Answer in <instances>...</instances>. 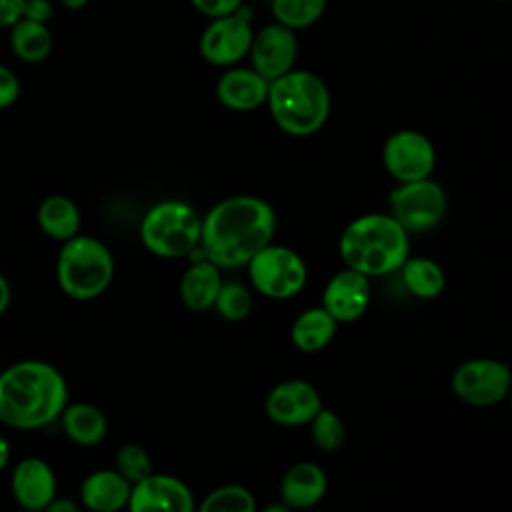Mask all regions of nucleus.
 <instances>
[{
  "mask_svg": "<svg viewBox=\"0 0 512 512\" xmlns=\"http://www.w3.org/2000/svg\"><path fill=\"white\" fill-rule=\"evenodd\" d=\"M248 56L252 68L272 82L294 70L298 58L296 32L278 22L262 26L258 32H254Z\"/></svg>",
  "mask_w": 512,
  "mask_h": 512,
  "instance_id": "ddd939ff",
  "label": "nucleus"
},
{
  "mask_svg": "<svg viewBox=\"0 0 512 512\" xmlns=\"http://www.w3.org/2000/svg\"><path fill=\"white\" fill-rule=\"evenodd\" d=\"M58 420L66 438L82 448L98 446L108 434L106 414L90 402H68Z\"/></svg>",
  "mask_w": 512,
  "mask_h": 512,
  "instance_id": "412c9836",
  "label": "nucleus"
},
{
  "mask_svg": "<svg viewBox=\"0 0 512 512\" xmlns=\"http://www.w3.org/2000/svg\"><path fill=\"white\" fill-rule=\"evenodd\" d=\"M266 106L282 132L304 138L324 128L332 110V96L318 74L294 68L270 82Z\"/></svg>",
  "mask_w": 512,
  "mask_h": 512,
  "instance_id": "20e7f679",
  "label": "nucleus"
},
{
  "mask_svg": "<svg viewBox=\"0 0 512 512\" xmlns=\"http://www.w3.org/2000/svg\"><path fill=\"white\" fill-rule=\"evenodd\" d=\"M12 300V290H10V282L6 280V276L0 272V316L8 310Z\"/></svg>",
  "mask_w": 512,
  "mask_h": 512,
  "instance_id": "c9c22d12",
  "label": "nucleus"
},
{
  "mask_svg": "<svg viewBox=\"0 0 512 512\" xmlns=\"http://www.w3.org/2000/svg\"><path fill=\"white\" fill-rule=\"evenodd\" d=\"M242 2L244 0H190V4L210 20L238 12L242 8Z\"/></svg>",
  "mask_w": 512,
  "mask_h": 512,
  "instance_id": "2f4dec72",
  "label": "nucleus"
},
{
  "mask_svg": "<svg viewBox=\"0 0 512 512\" xmlns=\"http://www.w3.org/2000/svg\"><path fill=\"white\" fill-rule=\"evenodd\" d=\"M260 512H296V510H292L288 504H284V502L280 500V502H270V504L264 506Z\"/></svg>",
  "mask_w": 512,
  "mask_h": 512,
  "instance_id": "4c0bfd02",
  "label": "nucleus"
},
{
  "mask_svg": "<svg viewBox=\"0 0 512 512\" xmlns=\"http://www.w3.org/2000/svg\"><path fill=\"white\" fill-rule=\"evenodd\" d=\"M56 488V474L40 456L22 458L12 470L10 492L20 510L40 512L56 496Z\"/></svg>",
  "mask_w": 512,
  "mask_h": 512,
  "instance_id": "dca6fc26",
  "label": "nucleus"
},
{
  "mask_svg": "<svg viewBox=\"0 0 512 512\" xmlns=\"http://www.w3.org/2000/svg\"><path fill=\"white\" fill-rule=\"evenodd\" d=\"M508 396H510V402H512V386H510V392H508Z\"/></svg>",
  "mask_w": 512,
  "mask_h": 512,
  "instance_id": "ea45409f",
  "label": "nucleus"
},
{
  "mask_svg": "<svg viewBox=\"0 0 512 512\" xmlns=\"http://www.w3.org/2000/svg\"><path fill=\"white\" fill-rule=\"evenodd\" d=\"M116 264L112 250L96 236L78 234L56 256V284L64 296L90 302L102 296L114 280Z\"/></svg>",
  "mask_w": 512,
  "mask_h": 512,
  "instance_id": "39448f33",
  "label": "nucleus"
},
{
  "mask_svg": "<svg viewBox=\"0 0 512 512\" xmlns=\"http://www.w3.org/2000/svg\"><path fill=\"white\" fill-rule=\"evenodd\" d=\"M36 222L48 238L68 242L80 234L82 214L72 198L64 194H50L38 204Z\"/></svg>",
  "mask_w": 512,
  "mask_h": 512,
  "instance_id": "4be33fe9",
  "label": "nucleus"
},
{
  "mask_svg": "<svg viewBox=\"0 0 512 512\" xmlns=\"http://www.w3.org/2000/svg\"><path fill=\"white\" fill-rule=\"evenodd\" d=\"M54 14V4L52 0H26L24 6V18L48 24Z\"/></svg>",
  "mask_w": 512,
  "mask_h": 512,
  "instance_id": "72a5a7b5",
  "label": "nucleus"
},
{
  "mask_svg": "<svg viewBox=\"0 0 512 512\" xmlns=\"http://www.w3.org/2000/svg\"><path fill=\"white\" fill-rule=\"evenodd\" d=\"M68 10H82L86 4H88V0H60Z\"/></svg>",
  "mask_w": 512,
  "mask_h": 512,
  "instance_id": "58836bf2",
  "label": "nucleus"
},
{
  "mask_svg": "<svg viewBox=\"0 0 512 512\" xmlns=\"http://www.w3.org/2000/svg\"><path fill=\"white\" fill-rule=\"evenodd\" d=\"M382 164L398 184L424 180L434 172L436 150L426 134L414 128H402L386 138Z\"/></svg>",
  "mask_w": 512,
  "mask_h": 512,
  "instance_id": "9b49d317",
  "label": "nucleus"
},
{
  "mask_svg": "<svg viewBox=\"0 0 512 512\" xmlns=\"http://www.w3.org/2000/svg\"><path fill=\"white\" fill-rule=\"evenodd\" d=\"M8 462H10V444H8V440L0 434V472L8 466Z\"/></svg>",
  "mask_w": 512,
  "mask_h": 512,
  "instance_id": "e433bc0d",
  "label": "nucleus"
},
{
  "mask_svg": "<svg viewBox=\"0 0 512 512\" xmlns=\"http://www.w3.org/2000/svg\"><path fill=\"white\" fill-rule=\"evenodd\" d=\"M68 402L64 374L46 360H18L0 372V424L8 428H46L60 418Z\"/></svg>",
  "mask_w": 512,
  "mask_h": 512,
  "instance_id": "f03ea898",
  "label": "nucleus"
},
{
  "mask_svg": "<svg viewBox=\"0 0 512 512\" xmlns=\"http://www.w3.org/2000/svg\"><path fill=\"white\" fill-rule=\"evenodd\" d=\"M26 0H0V28H12L24 18Z\"/></svg>",
  "mask_w": 512,
  "mask_h": 512,
  "instance_id": "473e14b6",
  "label": "nucleus"
},
{
  "mask_svg": "<svg viewBox=\"0 0 512 512\" xmlns=\"http://www.w3.org/2000/svg\"><path fill=\"white\" fill-rule=\"evenodd\" d=\"M196 512H258L254 494L242 484H222L210 490Z\"/></svg>",
  "mask_w": 512,
  "mask_h": 512,
  "instance_id": "bb28decb",
  "label": "nucleus"
},
{
  "mask_svg": "<svg viewBox=\"0 0 512 512\" xmlns=\"http://www.w3.org/2000/svg\"><path fill=\"white\" fill-rule=\"evenodd\" d=\"M20 78L18 74L8 68L6 64H0V110L10 108L20 98Z\"/></svg>",
  "mask_w": 512,
  "mask_h": 512,
  "instance_id": "7c9ffc66",
  "label": "nucleus"
},
{
  "mask_svg": "<svg viewBox=\"0 0 512 512\" xmlns=\"http://www.w3.org/2000/svg\"><path fill=\"white\" fill-rule=\"evenodd\" d=\"M114 468L134 486L136 482L144 480L146 476H150L154 472L152 466V458L146 452L144 446L136 444V442H126L116 450V458H114Z\"/></svg>",
  "mask_w": 512,
  "mask_h": 512,
  "instance_id": "c756f323",
  "label": "nucleus"
},
{
  "mask_svg": "<svg viewBox=\"0 0 512 512\" xmlns=\"http://www.w3.org/2000/svg\"><path fill=\"white\" fill-rule=\"evenodd\" d=\"M370 294V278L344 266L326 282L320 306L336 322H356L364 316L370 304Z\"/></svg>",
  "mask_w": 512,
  "mask_h": 512,
  "instance_id": "2eb2a0df",
  "label": "nucleus"
},
{
  "mask_svg": "<svg viewBox=\"0 0 512 512\" xmlns=\"http://www.w3.org/2000/svg\"><path fill=\"white\" fill-rule=\"evenodd\" d=\"M270 82L252 66H230L216 82L218 102L232 112H252L266 104Z\"/></svg>",
  "mask_w": 512,
  "mask_h": 512,
  "instance_id": "f3484780",
  "label": "nucleus"
},
{
  "mask_svg": "<svg viewBox=\"0 0 512 512\" xmlns=\"http://www.w3.org/2000/svg\"><path fill=\"white\" fill-rule=\"evenodd\" d=\"M338 254L346 268L368 278L386 276L410 256V234L390 214H362L342 230Z\"/></svg>",
  "mask_w": 512,
  "mask_h": 512,
  "instance_id": "7ed1b4c3",
  "label": "nucleus"
},
{
  "mask_svg": "<svg viewBox=\"0 0 512 512\" xmlns=\"http://www.w3.org/2000/svg\"><path fill=\"white\" fill-rule=\"evenodd\" d=\"M496 2H508V0H496Z\"/></svg>",
  "mask_w": 512,
  "mask_h": 512,
  "instance_id": "a19ab883",
  "label": "nucleus"
},
{
  "mask_svg": "<svg viewBox=\"0 0 512 512\" xmlns=\"http://www.w3.org/2000/svg\"><path fill=\"white\" fill-rule=\"evenodd\" d=\"M322 410V398L308 380L290 378L276 384L266 400L264 412L266 416L284 428L310 424L312 418Z\"/></svg>",
  "mask_w": 512,
  "mask_h": 512,
  "instance_id": "f8f14e48",
  "label": "nucleus"
},
{
  "mask_svg": "<svg viewBox=\"0 0 512 512\" xmlns=\"http://www.w3.org/2000/svg\"><path fill=\"white\" fill-rule=\"evenodd\" d=\"M202 216L198 210L176 198L152 204L140 222V242L144 248L166 260L186 258L200 246Z\"/></svg>",
  "mask_w": 512,
  "mask_h": 512,
  "instance_id": "423d86ee",
  "label": "nucleus"
},
{
  "mask_svg": "<svg viewBox=\"0 0 512 512\" xmlns=\"http://www.w3.org/2000/svg\"><path fill=\"white\" fill-rule=\"evenodd\" d=\"M128 512H196V500L188 484L172 474L152 472L136 482L126 506Z\"/></svg>",
  "mask_w": 512,
  "mask_h": 512,
  "instance_id": "4468645a",
  "label": "nucleus"
},
{
  "mask_svg": "<svg viewBox=\"0 0 512 512\" xmlns=\"http://www.w3.org/2000/svg\"><path fill=\"white\" fill-rule=\"evenodd\" d=\"M328 490V478L316 462H296L280 480V500L292 510L316 506Z\"/></svg>",
  "mask_w": 512,
  "mask_h": 512,
  "instance_id": "6ab92c4d",
  "label": "nucleus"
},
{
  "mask_svg": "<svg viewBox=\"0 0 512 512\" xmlns=\"http://www.w3.org/2000/svg\"><path fill=\"white\" fill-rule=\"evenodd\" d=\"M80 502L68 496H54L40 512H80Z\"/></svg>",
  "mask_w": 512,
  "mask_h": 512,
  "instance_id": "f704fd0d",
  "label": "nucleus"
},
{
  "mask_svg": "<svg viewBox=\"0 0 512 512\" xmlns=\"http://www.w3.org/2000/svg\"><path fill=\"white\" fill-rule=\"evenodd\" d=\"M406 290L420 300H434L444 292L446 274L442 266L426 256H408L400 266Z\"/></svg>",
  "mask_w": 512,
  "mask_h": 512,
  "instance_id": "393cba45",
  "label": "nucleus"
},
{
  "mask_svg": "<svg viewBox=\"0 0 512 512\" xmlns=\"http://www.w3.org/2000/svg\"><path fill=\"white\" fill-rule=\"evenodd\" d=\"M336 326L338 322L322 306H312L302 310L292 322L290 340L300 352L314 354L332 342Z\"/></svg>",
  "mask_w": 512,
  "mask_h": 512,
  "instance_id": "5701e85b",
  "label": "nucleus"
},
{
  "mask_svg": "<svg viewBox=\"0 0 512 512\" xmlns=\"http://www.w3.org/2000/svg\"><path fill=\"white\" fill-rule=\"evenodd\" d=\"M132 484L116 468H98L84 476L78 502L90 512H120L126 510Z\"/></svg>",
  "mask_w": 512,
  "mask_h": 512,
  "instance_id": "a211bd4d",
  "label": "nucleus"
},
{
  "mask_svg": "<svg viewBox=\"0 0 512 512\" xmlns=\"http://www.w3.org/2000/svg\"><path fill=\"white\" fill-rule=\"evenodd\" d=\"M274 232V208L264 198L238 194L216 202L202 216L200 250L222 270L240 268L272 242Z\"/></svg>",
  "mask_w": 512,
  "mask_h": 512,
  "instance_id": "f257e3e1",
  "label": "nucleus"
},
{
  "mask_svg": "<svg viewBox=\"0 0 512 512\" xmlns=\"http://www.w3.org/2000/svg\"><path fill=\"white\" fill-rule=\"evenodd\" d=\"M252 38L254 30L250 12L246 14L240 8L230 16L212 18L200 34L198 50L208 64L230 68L248 56Z\"/></svg>",
  "mask_w": 512,
  "mask_h": 512,
  "instance_id": "9d476101",
  "label": "nucleus"
},
{
  "mask_svg": "<svg viewBox=\"0 0 512 512\" xmlns=\"http://www.w3.org/2000/svg\"><path fill=\"white\" fill-rule=\"evenodd\" d=\"M222 268L206 258L194 260L180 278V300L192 312L210 310L222 286Z\"/></svg>",
  "mask_w": 512,
  "mask_h": 512,
  "instance_id": "aec40b11",
  "label": "nucleus"
},
{
  "mask_svg": "<svg viewBox=\"0 0 512 512\" xmlns=\"http://www.w3.org/2000/svg\"><path fill=\"white\" fill-rule=\"evenodd\" d=\"M252 288L270 300H288L296 296L308 278L302 256L282 244H268L256 252L248 264Z\"/></svg>",
  "mask_w": 512,
  "mask_h": 512,
  "instance_id": "0eeeda50",
  "label": "nucleus"
},
{
  "mask_svg": "<svg viewBox=\"0 0 512 512\" xmlns=\"http://www.w3.org/2000/svg\"><path fill=\"white\" fill-rule=\"evenodd\" d=\"M310 436L320 450L334 452L346 440L344 420L334 410L322 406V410L310 422Z\"/></svg>",
  "mask_w": 512,
  "mask_h": 512,
  "instance_id": "c85d7f7f",
  "label": "nucleus"
},
{
  "mask_svg": "<svg viewBox=\"0 0 512 512\" xmlns=\"http://www.w3.org/2000/svg\"><path fill=\"white\" fill-rule=\"evenodd\" d=\"M18 512H30V510H18Z\"/></svg>",
  "mask_w": 512,
  "mask_h": 512,
  "instance_id": "79ce46f5",
  "label": "nucleus"
},
{
  "mask_svg": "<svg viewBox=\"0 0 512 512\" xmlns=\"http://www.w3.org/2000/svg\"><path fill=\"white\" fill-rule=\"evenodd\" d=\"M8 42H10L12 54L26 64H38L46 60L54 46L48 24L34 22L28 18L18 20L8 30Z\"/></svg>",
  "mask_w": 512,
  "mask_h": 512,
  "instance_id": "b1692460",
  "label": "nucleus"
},
{
  "mask_svg": "<svg viewBox=\"0 0 512 512\" xmlns=\"http://www.w3.org/2000/svg\"><path fill=\"white\" fill-rule=\"evenodd\" d=\"M456 398L464 404L488 408L508 398L512 386V370L496 358H470L456 366L450 378Z\"/></svg>",
  "mask_w": 512,
  "mask_h": 512,
  "instance_id": "1a4fd4ad",
  "label": "nucleus"
},
{
  "mask_svg": "<svg viewBox=\"0 0 512 512\" xmlns=\"http://www.w3.org/2000/svg\"><path fill=\"white\" fill-rule=\"evenodd\" d=\"M326 4L328 0H270V12L274 22L296 32L316 24L324 14Z\"/></svg>",
  "mask_w": 512,
  "mask_h": 512,
  "instance_id": "a878e982",
  "label": "nucleus"
},
{
  "mask_svg": "<svg viewBox=\"0 0 512 512\" xmlns=\"http://www.w3.org/2000/svg\"><path fill=\"white\" fill-rule=\"evenodd\" d=\"M212 308L224 320L240 322L252 312V292L238 280H224Z\"/></svg>",
  "mask_w": 512,
  "mask_h": 512,
  "instance_id": "cd10ccee",
  "label": "nucleus"
},
{
  "mask_svg": "<svg viewBox=\"0 0 512 512\" xmlns=\"http://www.w3.org/2000/svg\"><path fill=\"white\" fill-rule=\"evenodd\" d=\"M388 206V214L408 234H424L444 220L448 198L436 180L424 178L398 184L388 196Z\"/></svg>",
  "mask_w": 512,
  "mask_h": 512,
  "instance_id": "6e6552de",
  "label": "nucleus"
}]
</instances>
